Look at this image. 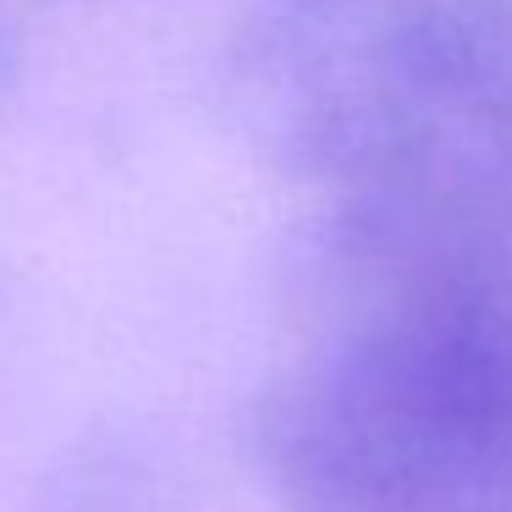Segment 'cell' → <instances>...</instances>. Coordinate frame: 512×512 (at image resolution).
I'll use <instances>...</instances> for the list:
<instances>
[{
	"instance_id": "6da1fadb",
	"label": "cell",
	"mask_w": 512,
	"mask_h": 512,
	"mask_svg": "<svg viewBox=\"0 0 512 512\" xmlns=\"http://www.w3.org/2000/svg\"><path fill=\"white\" fill-rule=\"evenodd\" d=\"M254 452L281 512H512V237L342 232Z\"/></svg>"
},
{
	"instance_id": "7a4b0ae2",
	"label": "cell",
	"mask_w": 512,
	"mask_h": 512,
	"mask_svg": "<svg viewBox=\"0 0 512 512\" xmlns=\"http://www.w3.org/2000/svg\"><path fill=\"white\" fill-rule=\"evenodd\" d=\"M232 83L342 232L512 237V0H259Z\"/></svg>"
}]
</instances>
